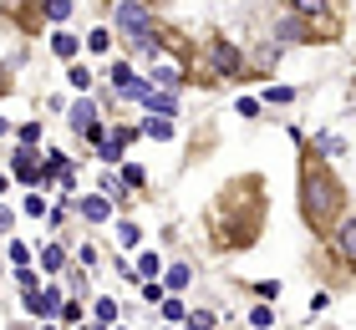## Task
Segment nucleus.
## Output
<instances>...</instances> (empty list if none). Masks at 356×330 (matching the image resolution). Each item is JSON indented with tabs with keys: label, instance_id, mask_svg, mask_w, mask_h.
Wrapping results in <instances>:
<instances>
[{
	"label": "nucleus",
	"instance_id": "c85d7f7f",
	"mask_svg": "<svg viewBox=\"0 0 356 330\" xmlns=\"http://www.w3.org/2000/svg\"><path fill=\"white\" fill-rule=\"evenodd\" d=\"M265 97H270V102H290V97H296V87H270Z\"/></svg>",
	"mask_w": 356,
	"mask_h": 330
},
{
	"label": "nucleus",
	"instance_id": "ddd939ff",
	"mask_svg": "<svg viewBox=\"0 0 356 330\" xmlns=\"http://www.w3.org/2000/svg\"><path fill=\"white\" fill-rule=\"evenodd\" d=\"M280 41H305V15H285L280 21Z\"/></svg>",
	"mask_w": 356,
	"mask_h": 330
},
{
	"label": "nucleus",
	"instance_id": "5701e85b",
	"mask_svg": "<svg viewBox=\"0 0 356 330\" xmlns=\"http://www.w3.org/2000/svg\"><path fill=\"white\" fill-rule=\"evenodd\" d=\"M97 320H102V325H107V320H118V305H112L107 295H102V300H97Z\"/></svg>",
	"mask_w": 356,
	"mask_h": 330
},
{
	"label": "nucleus",
	"instance_id": "f257e3e1",
	"mask_svg": "<svg viewBox=\"0 0 356 330\" xmlns=\"http://www.w3.org/2000/svg\"><path fill=\"white\" fill-rule=\"evenodd\" d=\"M300 208H305V224L321 229V234L336 224V213H341V183L331 178V168L305 163V173H300Z\"/></svg>",
	"mask_w": 356,
	"mask_h": 330
},
{
	"label": "nucleus",
	"instance_id": "0eeeda50",
	"mask_svg": "<svg viewBox=\"0 0 356 330\" xmlns=\"http://www.w3.org/2000/svg\"><path fill=\"white\" fill-rule=\"evenodd\" d=\"M26 310H31V315H56V310H61V295H56V290H31V295H26Z\"/></svg>",
	"mask_w": 356,
	"mask_h": 330
},
{
	"label": "nucleus",
	"instance_id": "b1692460",
	"mask_svg": "<svg viewBox=\"0 0 356 330\" xmlns=\"http://www.w3.org/2000/svg\"><path fill=\"white\" fill-rule=\"evenodd\" d=\"M118 239L127 244V249H133V244H138V224H127V219H122V224H118Z\"/></svg>",
	"mask_w": 356,
	"mask_h": 330
},
{
	"label": "nucleus",
	"instance_id": "a211bd4d",
	"mask_svg": "<svg viewBox=\"0 0 356 330\" xmlns=\"http://www.w3.org/2000/svg\"><path fill=\"white\" fill-rule=\"evenodd\" d=\"M61 264H67V254H61V244H46V254H41V270H61Z\"/></svg>",
	"mask_w": 356,
	"mask_h": 330
},
{
	"label": "nucleus",
	"instance_id": "412c9836",
	"mask_svg": "<svg viewBox=\"0 0 356 330\" xmlns=\"http://www.w3.org/2000/svg\"><path fill=\"white\" fill-rule=\"evenodd\" d=\"M163 320H188V310L178 305V300H168V295H163Z\"/></svg>",
	"mask_w": 356,
	"mask_h": 330
},
{
	"label": "nucleus",
	"instance_id": "2eb2a0df",
	"mask_svg": "<svg viewBox=\"0 0 356 330\" xmlns=\"http://www.w3.org/2000/svg\"><path fill=\"white\" fill-rule=\"evenodd\" d=\"M51 46H56V56H61V61H72L76 51H82V41H76V36H67V31H56V41H51Z\"/></svg>",
	"mask_w": 356,
	"mask_h": 330
},
{
	"label": "nucleus",
	"instance_id": "473e14b6",
	"mask_svg": "<svg viewBox=\"0 0 356 330\" xmlns=\"http://www.w3.org/2000/svg\"><path fill=\"white\" fill-rule=\"evenodd\" d=\"M0 132H6V122H0Z\"/></svg>",
	"mask_w": 356,
	"mask_h": 330
},
{
	"label": "nucleus",
	"instance_id": "c756f323",
	"mask_svg": "<svg viewBox=\"0 0 356 330\" xmlns=\"http://www.w3.org/2000/svg\"><path fill=\"white\" fill-rule=\"evenodd\" d=\"M26 259H31V249H26L21 239H15V244H10V264H26Z\"/></svg>",
	"mask_w": 356,
	"mask_h": 330
},
{
	"label": "nucleus",
	"instance_id": "6e6552de",
	"mask_svg": "<svg viewBox=\"0 0 356 330\" xmlns=\"http://www.w3.org/2000/svg\"><path fill=\"white\" fill-rule=\"evenodd\" d=\"M133 132H138V127H118V132H102V142H97V153H102L107 163H118V158H122V142L133 138Z\"/></svg>",
	"mask_w": 356,
	"mask_h": 330
},
{
	"label": "nucleus",
	"instance_id": "7c9ffc66",
	"mask_svg": "<svg viewBox=\"0 0 356 330\" xmlns=\"http://www.w3.org/2000/svg\"><path fill=\"white\" fill-rule=\"evenodd\" d=\"M0 193H6V173H0Z\"/></svg>",
	"mask_w": 356,
	"mask_h": 330
},
{
	"label": "nucleus",
	"instance_id": "f3484780",
	"mask_svg": "<svg viewBox=\"0 0 356 330\" xmlns=\"http://www.w3.org/2000/svg\"><path fill=\"white\" fill-rule=\"evenodd\" d=\"M290 6H296V15H326L331 0H290Z\"/></svg>",
	"mask_w": 356,
	"mask_h": 330
},
{
	"label": "nucleus",
	"instance_id": "393cba45",
	"mask_svg": "<svg viewBox=\"0 0 356 330\" xmlns=\"http://www.w3.org/2000/svg\"><path fill=\"white\" fill-rule=\"evenodd\" d=\"M188 330H214V315H209V310H199V315H188Z\"/></svg>",
	"mask_w": 356,
	"mask_h": 330
},
{
	"label": "nucleus",
	"instance_id": "6ab92c4d",
	"mask_svg": "<svg viewBox=\"0 0 356 330\" xmlns=\"http://www.w3.org/2000/svg\"><path fill=\"white\" fill-rule=\"evenodd\" d=\"M158 81H163V87H173V92H178V81H184V66H158Z\"/></svg>",
	"mask_w": 356,
	"mask_h": 330
},
{
	"label": "nucleus",
	"instance_id": "4be33fe9",
	"mask_svg": "<svg viewBox=\"0 0 356 330\" xmlns=\"http://www.w3.org/2000/svg\"><path fill=\"white\" fill-rule=\"evenodd\" d=\"M270 320H275V315H270V305H254V310H250V325H254V330H265Z\"/></svg>",
	"mask_w": 356,
	"mask_h": 330
},
{
	"label": "nucleus",
	"instance_id": "7ed1b4c3",
	"mask_svg": "<svg viewBox=\"0 0 356 330\" xmlns=\"http://www.w3.org/2000/svg\"><path fill=\"white\" fill-rule=\"evenodd\" d=\"M148 26H153V21H148V6H143V0H122V6H118V31H122L127 41L143 36Z\"/></svg>",
	"mask_w": 356,
	"mask_h": 330
},
{
	"label": "nucleus",
	"instance_id": "aec40b11",
	"mask_svg": "<svg viewBox=\"0 0 356 330\" xmlns=\"http://www.w3.org/2000/svg\"><path fill=\"white\" fill-rule=\"evenodd\" d=\"M46 15H51V21H67V15H72V0H46Z\"/></svg>",
	"mask_w": 356,
	"mask_h": 330
},
{
	"label": "nucleus",
	"instance_id": "f03ea898",
	"mask_svg": "<svg viewBox=\"0 0 356 330\" xmlns=\"http://www.w3.org/2000/svg\"><path fill=\"white\" fill-rule=\"evenodd\" d=\"M72 127L82 132V138H87L92 147L102 142V112H97V102H87V97H82V102L72 107Z\"/></svg>",
	"mask_w": 356,
	"mask_h": 330
},
{
	"label": "nucleus",
	"instance_id": "cd10ccee",
	"mask_svg": "<svg viewBox=\"0 0 356 330\" xmlns=\"http://www.w3.org/2000/svg\"><path fill=\"white\" fill-rule=\"evenodd\" d=\"M72 87H92V72H87V66H72Z\"/></svg>",
	"mask_w": 356,
	"mask_h": 330
},
{
	"label": "nucleus",
	"instance_id": "2f4dec72",
	"mask_svg": "<svg viewBox=\"0 0 356 330\" xmlns=\"http://www.w3.org/2000/svg\"><path fill=\"white\" fill-rule=\"evenodd\" d=\"M82 330H102V325H82Z\"/></svg>",
	"mask_w": 356,
	"mask_h": 330
},
{
	"label": "nucleus",
	"instance_id": "bb28decb",
	"mask_svg": "<svg viewBox=\"0 0 356 330\" xmlns=\"http://www.w3.org/2000/svg\"><path fill=\"white\" fill-rule=\"evenodd\" d=\"M87 46H92V51H107V31H102V26H97V31H92V36H87Z\"/></svg>",
	"mask_w": 356,
	"mask_h": 330
},
{
	"label": "nucleus",
	"instance_id": "423d86ee",
	"mask_svg": "<svg viewBox=\"0 0 356 330\" xmlns=\"http://www.w3.org/2000/svg\"><path fill=\"white\" fill-rule=\"evenodd\" d=\"M143 107H148V117H173L178 92H143Z\"/></svg>",
	"mask_w": 356,
	"mask_h": 330
},
{
	"label": "nucleus",
	"instance_id": "9b49d317",
	"mask_svg": "<svg viewBox=\"0 0 356 330\" xmlns=\"http://www.w3.org/2000/svg\"><path fill=\"white\" fill-rule=\"evenodd\" d=\"M76 208H82V219H92V224H102V219H112V204H107L102 193H92V198H82V204H76Z\"/></svg>",
	"mask_w": 356,
	"mask_h": 330
},
{
	"label": "nucleus",
	"instance_id": "a878e982",
	"mask_svg": "<svg viewBox=\"0 0 356 330\" xmlns=\"http://www.w3.org/2000/svg\"><path fill=\"white\" fill-rule=\"evenodd\" d=\"M122 178H127L133 188H143V168H138V163H122Z\"/></svg>",
	"mask_w": 356,
	"mask_h": 330
},
{
	"label": "nucleus",
	"instance_id": "20e7f679",
	"mask_svg": "<svg viewBox=\"0 0 356 330\" xmlns=\"http://www.w3.org/2000/svg\"><path fill=\"white\" fill-rule=\"evenodd\" d=\"M112 81H118V92H122V97H143V92H148V81H138V72H133L127 61L112 66Z\"/></svg>",
	"mask_w": 356,
	"mask_h": 330
},
{
	"label": "nucleus",
	"instance_id": "72a5a7b5",
	"mask_svg": "<svg viewBox=\"0 0 356 330\" xmlns=\"http://www.w3.org/2000/svg\"><path fill=\"white\" fill-rule=\"evenodd\" d=\"M46 330H56V325H46Z\"/></svg>",
	"mask_w": 356,
	"mask_h": 330
},
{
	"label": "nucleus",
	"instance_id": "dca6fc26",
	"mask_svg": "<svg viewBox=\"0 0 356 330\" xmlns=\"http://www.w3.org/2000/svg\"><path fill=\"white\" fill-rule=\"evenodd\" d=\"M188 285V264H168V274H163V290H184Z\"/></svg>",
	"mask_w": 356,
	"mask_h": 330
},
{
	"label": "nucleus",
	"instance_id": "9d476101",
	"mask_svg": "<svg viewBox=\"0 0 356 330\" xmlns=\"http://www.w3.org/2000/svg\"><path fill=\"white\" fill-rule=\"evenodd\" d=\"M138 132H148V138H158V142H173V117H143L138 122Z\"/></svg>",
	"mask_w": 356,
	"mask_h": 330
},
{
	"label": "nucleus",
	"instance_id": "f8f14e48",
	"mask_svg": "<svg viewBox=\"0 0 356 330\" xmlns=\"http://www.w3.org/2000/svg\"><path fill=\"white\" fill-rule=\"evenodd\" d=\"M336 249H341L346 259H356V219H346L341 229H336Z\"/></svg>",
	"mask_w": 356,
	"mask_h": 330
},
{
	"label": "nucleus",
	"instance_id": "39448f33",
	"mask_svg": "<svg viewBox=\"0 0 356 330\" xmlns=\"http://www.w3.org/2000/svg\"><path fill=\"white\" fill-rule=\"evenodd\" d=\"M209 61H214V72H224V76L239 72V51H234L229 41H214V46H209Z\"/></svg>",
	"mask_w": 356,
	"mask_h": 330
},
{
	"label": "nucleus",
	"instance_id": "4468645a",
	"mask_svg": "<svg viewBox=\"0 0 356 330\" xmlns=\"http://www.w3.org/2000/svg\"><path fill=\"white\" fill-rule=\"evenodd\" d=\"M316 153H326V158H341V153H346V142L336 138V132H321V138H316Z\"/></svg>",
	"mask_w": 356,
	"mask_h": 330
},
{
	"label": "nucleus",
	"instance_id": "1a4fd4ad",
	"mask_svg": "<svg viewBox=\"0 0 356 330\" xmlns=\"http://www.w3.org/2000/svg\"><path fill=\"white\" fill-rule=\"evenodd\" d=\"M10 168H15V178H21V183H41V168H36V153H31V147H26V153H15Z\"/></svg>",
	"mask_w": 356,
	"mask_h": 330
}]
</instances>
